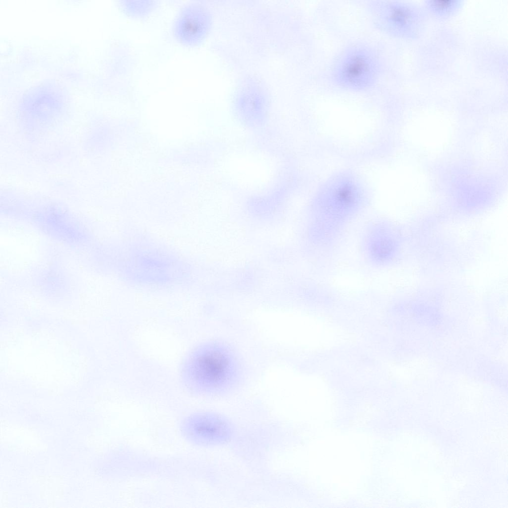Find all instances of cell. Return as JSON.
Returning a JSON list of instances; mask_svg holds the SVG:
<instances>
[{
	"label": "cell",
	"instance_id": "3",
	"mask_svg": "<svg viewBox=\"0 0 508 508\" xmlns=\"http://www.w3.org/2000/svg\"><path fill=\"white\" fill-rule=\"evenodd\" d=\"M191 425L197 437L210 442L226 440L230 430L227 422L216 415L198 416Z\"/></svg>",
	"mask_w": 508,
	"mask_h": 508
},
{
	"label": "cell",
	"instance_id": "4",
	"mask_svg": "<svg viewBox=\"0 0 508 508\" xmlns=\"http://www.w3.org/2000/svg\"><path fill=\"white\" fill-rule=\"evenodd\" d=\"M190 10L184 11L177 24L181 36L185 40H195L201 36L207 24L204 15L194 9L193 11Z\"/></svg>",
	"mask_w": 508,
	"mask_h": 508
},
{
	"label": "cell",
	"instance_id": "2",
	"mask_svg": "<svg viewBox=\"0 0 508 508\" xmlns=\"http://www.w3.org/2000/svg\"><path fill=\"white\" fill-rule=\"evenodd\" d=\"M419 11L411 5L395 0H383L375 5L376 23L383 31L406 36L414 34L421 24Z\"/></svg>",
	"mask_w": 508,
	"mask_h": 508
},
{
	"label": "cell",
	"instance_id": "1",
	"mask_svg": "<svg viewBox=\"0 0 508 508\" xmlns=\"http://www.w3.org/2000/svg\"><path fill=\"white\" fill-rule=\"evenodd\" d=\"M378 53L371 47L355 44L337 57L332 66L331 80L338 86L350 90H363L370 87L380 70Z\"/></svg>",
	"mask_w": 508,
	"mask_h": 508
},
{
	"label": "cell",
	"instance_id": "5",
	"mask_svg": "<svg viewBox=\"0 0 508 508\" xmlns=\"http://www.w3.org/2000/svg\"><path fill=\"white\" fill-rule=\"evenodd\" d=\"M458 1L452 0H430L427 3L431 11L440 16L449 15L459 5Z\"/></svg>",
	"mask_w": 508,
	"mask_h": 508
}]
</instances>
